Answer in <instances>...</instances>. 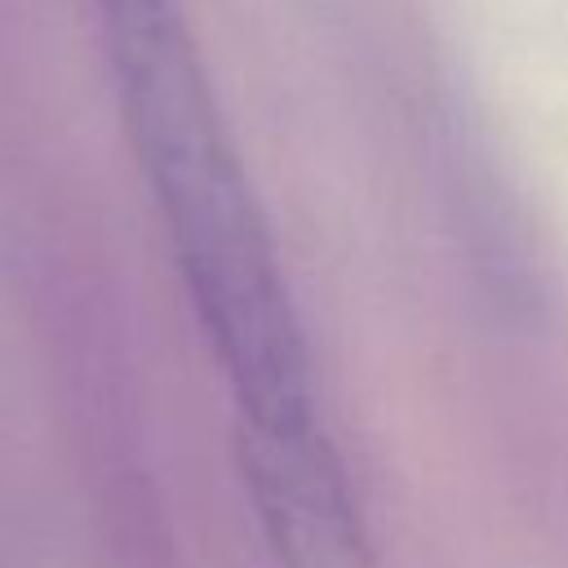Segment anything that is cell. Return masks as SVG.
I'll return each instance as SVG.
<instances>
[{
    "mask_svg": "<svg viewBox=\"0 0 568 568\" xmlns=\"http://www.w3.org/2000/svg\"><path fill=\"white\" fill-rule=\"evenodd\" d=\"M133 155L240 422L311 417L297 315L178 0H89Z\"/></svg>",
    "mask_w": 568,
    "mask_h": 568,
    "instance_id": "1",
    "label": "cell"
},
{
    "mask_svg": "<svg viewBox=\"0 0 568 568\" xmlns=\"http://www.w3.org/2000/svg\"><path fill=\"white\" fill-rule=\"evenodd\" d=\"M240 466L280 568H368L355 493L315 413L240 422Z\"/></svg>",
    "mask_w": 568,
    "mask_h": 568,
    "instance_id": "2",
    "label": "cell"
}]
</instances>
